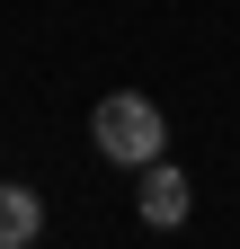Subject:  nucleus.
I'll return each mask as SVG.
<instances>
[{
	"instance_id": "nucleus-1",
	"label": "nucleus",
	"mask_w": 240,
	"mask_h": 249,
	"mask_svg": "<svg viewBox=\"0 0 240 249\" xmlns=\"http://www.w3.org/2000/svg\"><path fill=\"white\" fill-rule=\"evenodd\" d=\"M89 142H98V160H116V169H152L160 142H169V116L142 98V89H116V98L89 107Z\"/></svg>"
},
{
	"instance_id": "nucleus-2",
	"label": "nucleus",
	"mask_w": 240,
	"mask_h": 249,
	"mask_svg": "<svg viewBox=\"0 0 240 249\" xmlns=\"http://www.w3.org/2000/svg\"><path fill=\"white\" fill-rule=\"evenodd\" d=\"M187 205H196L187 169H169V160L142 169V223H152V231H178V223H187Z\"/></svg>"
},
{
	"instance_id": "nucleus-3",
	"label": "nucleus",
	"mask_w": 240,
	"mask_h": 249,
	"mask_svg": "<svg viewBox=\"0 0 240 249\" xmlns=\"http://www.w3.org/2000/svg\"><path fill=\"white\" fill-rule=\"evenodd\" d=\"M45 231V205H36V187H9L0 178V249H27Z\"/></svg>"
}]
</instances>
